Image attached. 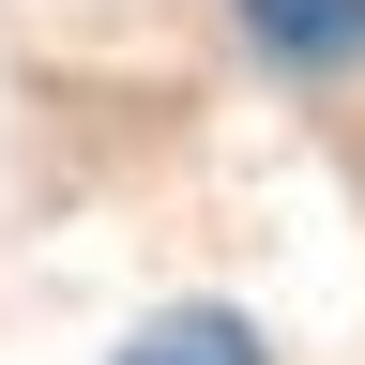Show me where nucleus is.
Masks as SVG:
<instances>
[{"mask_svg":"<svg viewBox=\"0 0 365 365\" xmlns=\"http://www.w3.org/2000/svg\"><path fill=\"white\" fill-rule=\"evenodd\" d=\"M244 31L274 46V61H304V76L365 61V0H244Z\"/></svg>","mask_w":365,"mask_h":365,"instance_id":"obj_1","label":"nucleus"},{"mask_svg":"<svg viewBox=\"0 0 365 365\" xmlns=\"http://www.w3.org/2000/svg\"><path fill=\"white\" fill-rule=\"evenodd\" d=\"M122 365H274V350H259L228 304H168V319H137V335H122Z\"/></svg>","mask_w":365,"mask_h":365,"instance_id":"obj_2","label":"nucleus"}]
</instances>
